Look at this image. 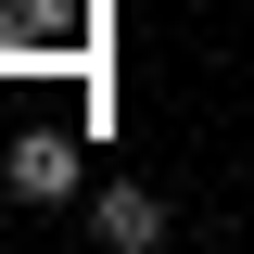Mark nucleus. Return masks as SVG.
<instances>
[{"instance_id":"1","label":"nucleus","mask_w":254,"mask_h":254,"mask_svg":"<svg viewBox=\"0 0 254 254\" xmlns=\"http://www.w3.org/2000/svg\"><path fill=\"white\" fill-rule=\"evenodd\" d=\"M0 178L26 190V203H64V190L89 178V165H76V140H64V127H26V140H13V165H0Z\"/></svg>"},{"instance_id":"2","label":"nucleus","mask_w":254,"mask_h":254,"mask_svg":"<svg viewBox=\"0 0 254 254\" xmlns=\"http://www.w3.org/2000/svg\"><path fill=\"white\" fill-rule=\"evenodd\" d=\"M89 229H102V242H115V254H153V242H165V203H153V190H140V178H115V190H102V203H89Z\"/></svg>"},{"instance_id":"3","label":"nucleus","mask_w":254,"mask_h":254,"mask_svg":"<svg viewBox=\"0 0 254 254\" xmlns=\"http://www.w3.org/2000/svg\"><path fill=\"white\" fill-rule=\"evenodd\" d=\"M64 26V0H0V38H51Z\"/></svg>"}]
</instances>
